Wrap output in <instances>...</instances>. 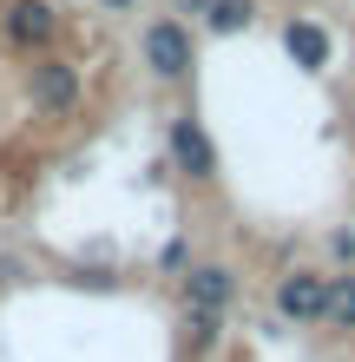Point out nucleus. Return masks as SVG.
Here are the masks:
<instances>
[{
	"label": "nucleus",
	"mask_w": 355,
	"mask_h": 362,
	"mask_svg": "<svg viewBox=\"0 0 355 362\" xmlns=\"http://www.w3.org/2000/svg\"><path fill=\"white\" fill-rule=\"evenodd\" d=\"M145 66H152L158 79H184L198 66L191 27H184V20H152V27H145Z\"/></svg>",
	"instance_id": "obj_1"
},
{
	"label": "nucleus",
	"mask_w": 355,
	"mask_h": 362,
	"mask_svg": "<svg viewBox=\"0 0 355 362\" xmlns=\"http://www.w3.org/2000/svg\"><path fill=\"white\" fill-rule=\"evenodd\" d=\"M0 33H7L20 53H40V47H53V33H59V7L53 0H7V7H0Z\"/></svg>",
	"instance_id": "obj_2"
},
{
	"label": "nucleus",
	"mask_w": 355,
	"mask_h": 362,
	"mask_svg": "<svg viewBox=\"0 0 355 362\" xmlns=\"http://www.w3.org/2000/svg\"><path fill=\"white\" fill-rule=\"evenodd\" d=\"M27 99H33V112H73L79 105V66L73 59H33V73H27Z\"/></svg>",
	"instance_id": "obj_3"
},
{
	"label": "nucleus",
	"mask_w": 355,
	"mask_h": 362,
	"mask_svg": "<svg viewBox=\"0 0 355 362\" xmlns=\"http://www.w3.org/2000/svg\"><path fill=\"white\" fill-rule=\"evenodd\" d=\"M172 165L184 178H198V185H211L217 178V145H211V132L184 112V119H172Z\"/></svg>",
	"instance_id": "obj_4"
},
{
	"label": "nucleus",
	"mask_w": 355,
	"mask_h": 362,
	"mask_svg": "<svg viewBox=\"0 0 355 362\" xmlns=\"http://www.w3.org/2000/svg\"><path fill=\"white\" fill-rule=\"evenodd\" d=\"M277 316H289V323H323L329 316V276H309V270L283 276L277 284Z\"/></svg>",
	"instance_id": "obj_5"
},
{
	"label": "nucleus",
	"mask_w": 355,
	"mask_h": 362,
	"mask_svg": "<svg viewBox=\"0 0 355 362\" xmlns=\"http://www.w3.org/2000/svg\"><path fill=\"white\" fill-rule=\"evenodd\" d=\"M231 296H237V276L224 264H198L191 276H184V310H191V316H224Z\"/></svg>",
	"instance_id": "obj_6"
},
{
	"label": "nucleus",
	"mask_w": 355,
	"mask_h": 362,
	"mask_svg": "<svg viewBox=\"0 0 355 362\" xmlns=\"http://www.w3.org/2000/svg\"><path fill=\"white\" fill-rule=\"evenodd\" d=\"M283 53L296 59V66L323 73V66H329V33L316 27V20H289V27H283Z\"/></svg>",
	"instance_id": "obj_7"
},
{
	"label": "nucleus",
	"mask_w": 355,
	"mask_h": 362,
	"mask_svg": "<svg viewBox=\"0 0 355 362\" xmlns=\"http://www.w3.org/2000/svg\"><path fill=\"white\" fill-rule=\"evenodd\" d=\"M250 13H257V0H211L204 27L211 33H237V27H250Z\"/></svg>",
	"instance_id": "obj_8"
},
{
	"label": "nucleus",
	"mask_w": 355,
	"mask_h": 362,
	"mask_svg": "<svg viewBox=\"0 0 355 362\" xmlns=\"http://www.w3.org/2000/svg\"><path fill=\"white\" fill-rule=\"evenodd\" d=\"M323 323L355 329V276H329V316H323Z\"/></svg>",
	"instance_id": "obj_9"
},
{
	"label": "nucleus",
	"mask_w": 355,
	"mask_h": 362,
	"mask_svg": "<svg viewBox=\"0 0 355 362\" xmlns=\"http://www.w3.org/2000/svg\"><path fill=\"white\" fill-rule=\"evenodd\" d=\"M184 329H191V349H211L217 343V316H184Z\"/></svg>",
	"instance_id": "obj_10"
},
{
	"label": "nucleus",
	"mask_w": 355,
	"mask_h": 362,
	"mask_svg": "<svg viewBox=\"0 0 355 362\" xmlns=\"http://www.w3.org/2000/svg\"><path fill=\"white\" fill-rule=\"evenodd\" d=\"M329 250H336L342 264H355V230H336V238H329Z\"/></svg>",
	"instance_id": "obj_11"
},
{
	"label": "nucleus",
	"mask_w": 355,
	"mask_h": 362,
	"mask_svg": "<svg viewBox=\"0 0 355 362\" xmlns=\"http://www.w3.org/2000/svg\"><path fill=\"white\" fill-rule=\"evenodd\" d=\"M178 13H211V0H178Z\"/></svg>",
	"instance_id": "obj_12"
},
{
	"label": "nucleus",
	"mask_w": 355,
	"mask_h": 362,
	"mask_svg": "<svg viewBox=\"0 0 355 362\" xmlns=\"http://www.w3.org/2000/svg\"><path fill=\"white\" fill-rule=\"evenodd\" d=\"M99 7H138V0H99Z\"/></svg>",
	"instance_id": "obj_13"
}]
</instances>
